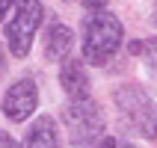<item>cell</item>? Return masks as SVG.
<instances>
[{
  "instance_id": "1",
  "label": "cell",
  "mask_w": 157,
  "mask_h": 148,
  "mask_svg": "<svg viewBox=\"0 0 157 148\" xmlns=\"http://www.w3.org/2000/svg\"><path fill=\"white\" fill-rule=\"evenodd\" d=\"M122 21L104 9H98L83 21V59L92 65H107L122 44Z\"/></svg>"
},
{
  "instance_id": "9",
  "label": "cell",
  "mask_w": 157,
  "mask_h": 148,
  "mask_svg": "<svg viewBox=\"0 0 157 148\" xmlns=\"http://www.w3.org/2000/svg\"><path fill=\"white\" fill-rule=\"evenodd\" d=\"M83 6H86L89 12H98V9L107 6V0H83Z\"/></svg>"
},
{
  "instance_id": "6",
  "label": "cell",
  "mask_w": 157,
  "mask_h": 148,
  "mask_svg": "<svg viewBox=\"0 0 157 148\" xmlns=\"http://www.w3.org/2000/svg\"><path fill=\"white\" fill-rule=\"evenodd\" d=\"M71 44H74V36H71V30L65 24H51V30H48V36H44V59L48 62H59L68 56Z\"/></svg>"
},
{
  "instance_id": "2",
  "label": "cell",
  "mask_w": 157,
  "mask_h": 148,
  "mask_svg": "<svg viewBox=\"0 0 157 148\" xmlns=\"http://www.w3.org/2000/svg\"><path fill=\"white\" fill-rule=\"evenodd\" d=\"M113 101L133 131H140L145 139L157 136V104L148 98V92H142L140 86H119Z\"/></svg>"
},
{
  "instance_id": "11",
  "label": "cell",
  "mask_w": 157,
  "mask_h": 148,
  "mask_svg": "<svg viewBox=\"0 0 157 148\" xmlns=\"http://www.w3.org/2000/svg\"><path fill=\"white\" fill-rule=\"evenodd\" d=\"M12 3H15V0H0V21H3V15L9 12V6H12Z\"/></svg>"
},
{
  "instance_id": "7",
  "label": "cell",
  "mask_w": 157,
  "mask_h": 148,
  "mask_svg": "<svg viewBox=\"0 0 157 148\" xmlns=\"http://www.w3.org/2000/svg\"><path fill=\"white\" fill-rule=\"evenodd\" d=\"M24 148H62L56 122H53L51 116L36 119V124L30 127V133H27V139H24Z\"/></svg>"
},
{
  "instance_id": "13",
  "label": "cell",
  "mask_w": 157,
  "mask_h": 148,
  "mask_svg": "<svg viewBox=\"0 0 157 148\" xmlns=\"http://www.w3.org/2000/svg\"><path fill=\"white\" fill-rule=\"evenodd\" d=\"M154 24H157V3H154Z\"/></svg>"
},
{
  "instance_id": "8",
  "label": "cell",
  "mask_w": 157,
  "mask_h": 148,
  "mask_svg": "<svg viewBox=\"0 0 157 148\" xmlns=\"http://www.w3.org/2000/svg\"><path fill=\"white\" fill-rule=\"evenodd\" d=\"M59 83L62 89L68 92V98H89V77H86V68L80 62L68 59L59 71Z\"/></svg>"
},
{
  "instance_id": "4",
  "label": "cell",
  "mask_w": 157,
  "mask_h": 148,
  "mask_svg": "<svg viewBox=\"0 0 157 148\" xmlns=\"http://www.w3.org/2000/svg\"><path fill=\"white\" fill-rule=\"evenodd\" d=\"M62 122L71 133V142H92L101 136L104 131V116H101V107L92 101V98H71V104L62 110Z\"/></svg>"
},
{
  "instance_id": "12",
  "label": "cell",
  "mask_w": 157,
  "mask_h": 148,
  "mask_svg": "<svg viewBox=\"0 0 157 148\" xmlns=\"http://www.w3.org/2000/svg\"><path fill=\"white\" fill-rule=\"evenodd\" d=\"M101 148H116V139H104V142H101Z\"/></svg>"
},
{
  "instance_id": "3",
  "label": "cell",
  "mask_w": 157,
  "mask_h": 148,
  "mask_svg": "<svg viewBox=\"0 0 157 148\" xmlns=\"http://www.w3.org/2000/svg\"><path fill=\"white\" fill-rule=\"evenodd\" d=\"M42 15H44V9L39 0H18L15 15L6 24V44L12 51V56L24 59L30 53V44H33V36L39 30V24H42Z\"/></svg>"
},
{
  "instance_id": "10",
  "label": "cell",
  "mask_w": 157,
  "mask_h": 148,
  "mask_svg": "<svg viewBox=\"0 0 157 148\" xmlns=\"http://www.w3.org/2000/svg\"><path fill=\"white\" fill-rule=\"evenodd\" d=\"M0 148H21V145H18L9 133H0Z\"/></svg>"
},
{
  "instance_id": "5",
  "label": "cell",
  "mask_w": 157,
  "mask_h": 148,
  "mask_svg": "<svg viewBox=\"0 0 157 148\" xmlns=\"http://www.w3.org/2000/svg\"><path fill=\"white\" fill-rule=\"evenodd\" d=\"M36 104H39V89H36V83L30 77H24L9 86L6 98H3V113L12 122H24V119L33 116Z\"/></svg>"
}]
</instances>
